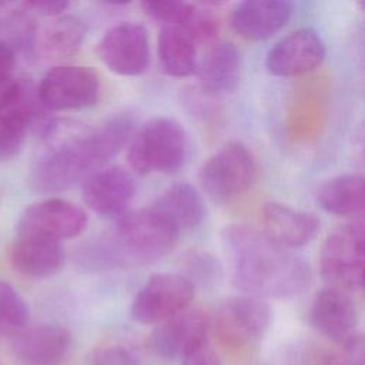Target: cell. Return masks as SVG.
<instances>
[{
    "label": "cell",
    "mask_w": 365,
    "mask_h": 365,
    "mask_svg": "<svg viewBox=\"0 0 365 365\" xmlns=\"http://www.w3.org/2000/svg\"><path fill=\"white\" fill-rule=\"evenodd\" d=\"M133 133L128 113L113 114L93 128L53 118L38 135L43 147L30 168V187L51 194L83 184L123 150Z\"/></svg>",
    "instance_id": "cell-1"
},
{
    "label": "cell",
    "mask_w": 365,
    "mask_h": 365,
    "mask_svg": "<svg viewBox=\"0 0 365 365\" xmlns=\"http://www.w3.org/2000/svg\"><path fill=\"white\" fill-rule=\"evenodd\" d=\"M222 247L231 282L242 295L287 299L302 294L311 284V268L301 255L250 225L225 227Z\"/></svg>",
    "instance_id": "cell-2"
},
{
    "label": "cell",
    "mask_w": 365,
    "mask_h": 365,
    "mask_svg": "<svg viewBox=\"0 0 365 365\" xmlns=\"http://www.w3.org/2000/svg\"><path fill=\"white\" fill-rule=\"evenodd\" d=\"M180 232L153 205L125 212L98 241L81 250L78 261L93 269L147 265L167 257Z\"/></svg>",
    "instance_id": "cell-3"
},
{
    "label": "cell",
    "mask_w": 365,
    "mask_h": 365,
    "mask_svg": "<svg viewBox=\"0 0 365 365\" xmlns=\"http://www.w3.org/2000/svg\"><path fill=\"white\" fill-rule=\"evenodd\" d=\"M188 157V134L182 124L171 117L148 120L128 140L127 161L140 175L174 174L185 165Z\"/></svg>",
    "instance_id": "cell-4"
},
{
    "label": "cell",
    "mask_w": 365,
    "mask_h": 365,
    "mask_svg": "<svg viewBox=\"0 0 365 365\" xmlns=\"http://www.w3.org/2000/svg\"><path fill=\"white\" fill-rule=\"evenodd\" d=\"M365 227L361 218L334 230L325 240L319 265L328 287L356 292L364 284Z\"/></svg>",
    "instance_id": "cell-5"
},
{
    "label": "cell",
    "mask_w": 365,
    "mask_h": 365,
    "mask_svg": "<svg viewBox=\"0 0 365 365\" xmlns=\"http://www.w3.org/2000/svg\"><path fill=\"white\" fill-rule=\"evenodd\" d=\"M257 175L258 165L251 150L240 141H231L202 164L198 181L212 201L225 202L247 192Z\"/></svg>",
    "instance_id": "cell-6"
},
{
    "label": "cell",
    "mask_w": 365,
    "mask_h": 365,
    "mask_svg": "<svg viewBox=\"0 0 365 365\" xmlns=\"http://www.w3.org/2000/svg\"><path fill=\"white\" fill-rule=\"evenodd\" d=\"M37 96L47 111L86 108L98 100L100 78L90 67L54 66L41 77Z\"/></svg>",
    "instance_id": "cell-7"
},
{
    "label": "cell",
    "mask_w": 365,
    "mask_h": 365,
    "mask_svg": "<svg viewBox=\"0 0 365 365\" xmlns=\"http://www.w3.org/2000/svg\"><path fill=\"white\" fill-rule=\"evenodd\" d=\"M195 287L181 274H155L135 294L131 302V317L145 325L160 324L191 304Z\"/></svg>",
    "instance_id": "cell-8"
},
{
    "label": "cell",
    "mask_w": 365,
    "mask_h": 365,
    "mask_svg": "<svg viewBox=\"0 0 365 365\" xmlns=\"http://www.w3.org/2000/svg\"><path fill=\"white\" fill-rule=\"evenodd\" d=\"M87 227V214L78 205L47 198L29 205L17 221V235L40 237L61 242L80 235Z\"/></svg>",
    "instance_id": "cell-9"
},
{
    "label": "cell",
    "mask_w": 365,
    "mask_h": 365,
    "mask_svg": "<svg viewBox=\"0 0 365 365\" xmlns=\"http://www.w3.org/2000/svg\"><path fill=\"white\" fill-rule=\"evenodd\" d=\"M97 54L101 63L118 76L133 77L144 73L150 63L145 27L134 21L110 27L97 43Z\"/></svg>",
    "instance_id": "cell-10"
},
{
    "label": "cell",
    "mask_w": 365,
    "mask_h": 365,
    "mask_svg": "<svg viewBox=\"0 0 365 365\" xmlns=\"http://www.w3.org/2000/svg\"><path fill=\"white\" fill-rule=\"evenodd\" d=\"M327 56V47L318 31L298 29L279 38L267 53L265 68L275 77H295L317 68Z\"/></svg>",
    "instance_id": "cell-11"
},
{
    "label": "cell",
    "mask_w": 365,
    "mask_h": 365,
    "mask_svg": "<svg viewBox=\"0 0 365 365\" xmlns=\"http://www.w3.org/2000/svg\"><path fill=\"white\" fill-rule=\"evenodd\" d=\"M272 325V311L265 299L238 295L224 299L217 309V327L230 341L252 344L262 339Z\"/></svg>",
    "instance_id": "cell-12"
},
{
    "label": "cell",
    "mask_w": 365,
    "mask_h": 365,
    "mask_svg": "<svg viewBox=\"0 0 365 365\" xmlns=\"http://www.w3.org/2000/svg\"><path fill=\"white\" fill-rule=\"evenodd\" d=\"M135 195V181L121 165L103 167L83 182V200L97 215L120 218Z\"/></svg>",
    "instance_id": "cell-13"
},
{
    "label": "cell",
    "mask_w": 365,
    "mask_h": 365,
    "mask_svg": "<svg viewBox=\"0 0 365 365\" xmlns=\"http://www.w3.org/2000/svg\"><path fill=\"white\" fill-rule=\"evenodd\" d=\"M210 318L201 309H185L154 328L150 336L151 349L163 358H184L207 342Z\"/></svg>",
    "instance_id": "cell-14"
},
{
    "label": "cell",
    "mask_w": 365,
    "mask_h": 365,
    "mask_svg": "<svg viewBox=\"0 0 365 365\" xmlns=\"http://www.w3.org/2000/svg\"><path fill=\"white\" fill-rule=\"evenodd\" d=\"M312 327L328 339L341 344L356 334L358 309L349 292L325 287L311 305Z\"/></svg>",
    "instance_id": "cell-15"
},
{
    "label": "cell",
    "mask_w": 365,
    "mask_h": 365,
    "mask_svg": "<svg viewBox=\"0 0 365 365\" xmlns=\"http://www.w3.org/2000/svg\"><path fill=\"white\" fill-rule=\"evenodd\" d=\"M262 232L284 248L295 250L311 242L319 230L315 214L291 205L269 201L261 210Z\"/></svg>",
    "instance_id": "cell-16"
},
{
    "label": "cell",
    "mask_w": 365,
    "mask_h": 365,
    "mask_svg": "<svg viewBox=\"0 0 365 365\" xmlns=\"http://www.w3.org/2000/svg\"><path fill=\"white\" fill-rule=\"evenodd\" d=\"M294 6L284 0H247L231 11V27L247 40L261 41L277 34L289 21Z\"/></svg>",
    "instance_id": "cell-17"
},
{
    "label": "cell",
    "mask_w": 365,
    "mask_h": 365,
    "mask_svg": "<svg viewBox=\"0 0 365 365\" xmlns=\"http://www.w3.org/2000/svg\"><path fill=\"white\" fill-rule=\"evenodd\" d=\"M13 338V352L26 365H58L71 348L70 332L54 324L26 327Z\"/></svg>",
    "instance_id": "cell-18"
},
{
    "label": "cell",
    "mask_w": 365,
    "mask_h": 365,
    "mask_svg": "<svg viewBox=\"0 0 365 365\" xmlns=\"http://www.w3.org/2000/svg\"><path fill=\"white\" fill-rule=\"evenodd\" d=\"M198 78L202 91L210 96L232 93L242 77V57L235 44L224 41L212 46L198 61Z\"/></svg>",
    "instance_id": "cell-19"
},
{
    "label": "cell",
    "mask_w": 365,
    "mask_h": 365,
    "mask_svg": "<svg viewBox=\"0 0 365 365\" xmlns=\"http://www.w3.org/2000/svg\"><path fill=\"white\" fill-rule=\"evenodd\" d=\"M61 242L29 235H17L10 248V262L16 271L30 278H48L64 265Z\"/></svg>",
    "instance_id": "cell-20"
},
{
    "label": "cell",
    "mask_w": 365,
    "mask_h": 365,
    "mask_svg": "<svg viewBox=\"0 0 365 365\" xmlns=\"http://www.w3.org/2000/svg\"><path fill=\"white\" fill-rule=\"evenodd\" d=\"M181 234L200 227L207 215L201 194L188 182L170 185L153 204Z\"/></svg>",
    "instance_id": "cell-21"
},
{
    "label": "cell",
    "mask_w": 365,
    "mask_h": 365,
    "mask_svg": "<svg viewBox=\"0 0 365 365\" xmlns=\"http://www.w3.org/2000/svg\"><path fill=\"white\" fill-rule=\"evenodd\" d=\"M87 33L86 23L71 14H61L37 31L34 54L44 60H63L74 56Z\"/></svg>",
    "instance_id": "cell-22"
},
{
    "label": "cell",
    "mask_w": 365,
    "mask_h": 365,
    "mask_svg": "<svg viewBox=\"0 0 365 365\" xmlns=\"http://www.w3.org/2000/svg\"><path fill=\"white\" fill-rule=\"evenodd\" d=\"M317 202L328 214L361 217L365 205V181L358 174H341L324 181L315 192Z\"/></svg>",
    "instance_id": "cell-23"
},
{
    "label": "cell",
    "mask_w": 365,
    "mask_h": 365,
    "mask_svg": "<svg viewBox=\"0 0 365 365\" xmlns=\"http://www.w3.org/2000/svg\"><path fill=\"white\" fill-rule=\"evenodd\" d=\"M158 60L165 74L190 77L197 73V43L181 29L161 26L158 36Z\"/></svg>",
    "instance_id": "cell-24"
},
{
    "label": "cell",
    "mask_w": 365,
    "mask_h": 365,
    "mask_svg": "<svg viewBox=\"0 0 365 365\" xmlns=\"http://www.w3.org/2000/svg\"><path fill=\"white\" fill-rule=\"evenodd\" d=\"M37 26L34 17L26 11L20 3L0 19V40L6 43L17 56V53L29 56L34 54Z\"/></svg>",
    "instance_id": "cell-25"
},
{
    "label": "cell",
    "mask_w": 365,
    "mask_h": 365,
    "mask_svg": "<svg viewBox=\"0 0 365 365\" xmlns=\"http://www.w3.org/2000/svg\"><path fill=\"white\" fill-rule=\"evenodd\" d=\"M29 307L9 282L0 281V335L16 336L29 322Z\"/></svg>",
    "instance_id": "cell-26"
},
{
    "label": "cell",
    "mask_w": 365,
    "mask_h": 365,
    "mask_svg": "<svg viewBox=\"0 0 365 365\" xmlns=\"http://www.w3.org/2000/svg\"><path fill=\"white\" fill-rule=\"evenodd\" d=\"M184 275L194 287L195 284L212 285L218 282L222 275V265L210 252L204 250H190L182 257Z\"/></svg>",
    "instance_id": "cell-27"
},
{
    "label": "cell",
    "mask_w": 365,
    "mask_h": 365,
    "mask_svg": "<svg viewBox=\"0 0 365 365\" xmlns=\"http://www.w3.org/2000/svg\"><path fill=\"white\" fill-rule=\"evenodd\" d=\"M321 365H365V346L361 334H355L325 355Z\"/></svg>",
    "instance_id": "cell-28"
},
{
    "label": "cell",
    "mask_w": 365,
    "mask_h": 365,
    "mask_svg": "<svg viewBox=\"0 0 365 365\" xmlns=\"http://www.w3.org/2000/svg\"><path fill=\"white\" fill-rule=\"evenodd\" d=\"M21 7L29 11L31 16H44V17H58L70 7L68 1L64 0H31L20 3Z\"/></svg>",
    "instance_id": "cell-29"
},
{
    "label": "cell",
    "mask_w": 365,
    "mask_h": 365,
    "mask_svg": "<svg viewBox=\"0 0 365 365\" xmlns=\"http://www.w3.org/2000/svg\"><path fill=\"white\" fill-rule=\"evenodd\" d=\"M23 90V78H6L0 81V113L17 103Z\"/></svg>",
    "instance_id": "cell-30"
},
{
    "label": "cell",
    "mask_w": 365,
    "mask_h": 365,
    "mask_svg": "<svg viewBox=\"0 0 365 365\" xmlns=\"http://www.w3.org/2000/svg\"><path fill=\"white\" fill-rule=\"evenodd\" d=\"M182 365H220V356L207 341L187 354L182 358Z\"/></svg>",
    "instance_id": "cell-31"
},
{
    "label": "cell",
    "mask_w": 365,
    "mask_h": 365,
    "mask_svg": "<svg viewBox=\"0 0 365 365\" xmlns=\"http://www.w3.org/2000/svg\"><path fill=\"white\" fill-rule=\"evenodd\" d=\"M101 365H137L135 359L124 349L113 348L101 352L98 358Z\"/></svg>",
    "instance_id": "cell-32"
},
{
    "label": "cell",
    "mask_w": 365,
    "mask_h": 365,
    "mask_svg": "<svg viewBox=\"0 0 365 365\" xmlns=\"http://www.w3.org/2000/svg\"><path fill=\"white\" fill-rule=\"evenodd\" d=\"M16 66V53L0 40V81L13 77Z\"/></svg>",
    "instance_id": "cell-33"
},
{
    "label": "cell",
    "mask_w": 365,
    "mask_h": 365,
    "mask_svg": "<svg viewBox=\"0 0 365 365\" xmlns=\"http://www.w3.org/2000/svg\"><path fill=\"white\" fill-rule=\"evenodd\" d=\"M14 4H16V3H13V1H0V19H1L4 14H7V13L14 7Z\"/></svg>",
    "instance_id": "cell-34"
}]
</instances>
